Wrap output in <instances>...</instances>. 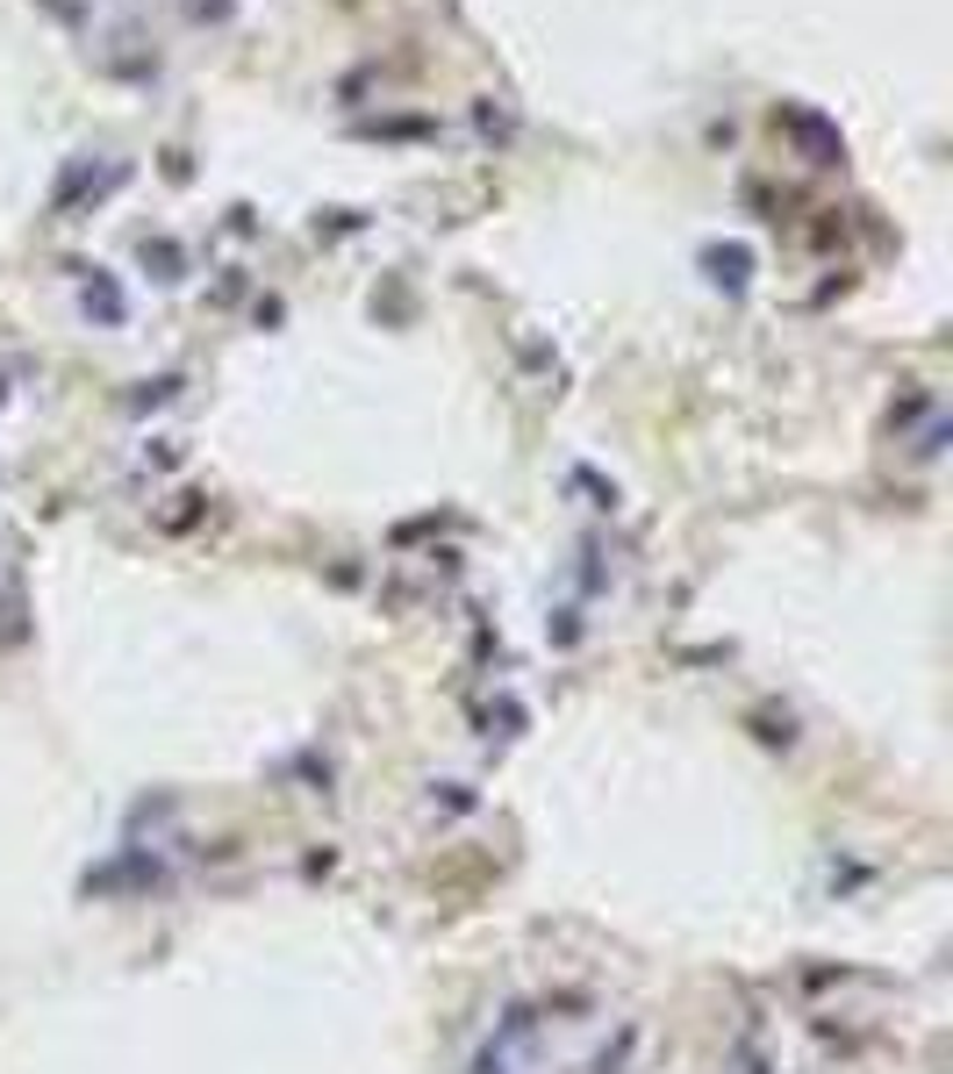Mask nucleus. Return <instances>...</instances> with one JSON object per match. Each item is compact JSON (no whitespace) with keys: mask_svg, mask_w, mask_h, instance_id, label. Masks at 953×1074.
<instances>
[{"mask_svg":"<svg viewBox=\"0 0 953 1074\" xmlns=\"http://www.w3.org/2000/svg\"><path fill=\"white\" fill-rule=\"evenodd\" d=\"M789 137H796L803 151L817 158V165H839V137H832V129H825L817 115H789Z\"/></svg>","mask_w":953,"mask_h":1074,"instance_id":"nucleus-1","label":"nucleus"},{"mask_svg":"<svg viewBox=\"0 0 953 1074\" xmlns=\"http://www.w3.org/2000/svg\"><path fill=\"white\" fill-rule=\"evenodd\" d=\"M703 266H710V280H725V287H745V266H753V258H745V244H717Z\"/></svg>","mask_w":953,"mask_h":1074,"instance_id":"nucleus-2","label":"nucleus"}]
</instances>
